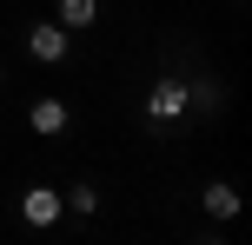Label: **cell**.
<instances>
[{"mask_svg":"<svg viewBox=\"0 0 252 245\" xmlns=\"http://www.w3.org/2000/svg\"><path fill=\"white\" fill-rule=\"evenodd\" d=\"M186 106H192V86H186L179 73H159V80L146 86V119H159V126H179Z\"/></svg>","mask_w":252,"mask_h":245,"instance_id":"cell-1","label":"cell"},{"mask_svg":"<svg viewBox=\"0 0 252 245\" xmlns=\"http://www.w3.org/2000/svg\"><path fill=\"white\" fill-rule=\"evenodd\" d=\"M27 53H33L40 66H60L66 53H73V33H66L60 20H33L27 27Z\"/></svg>","mask_w":252,"mask_h":245,"instance_id":"cell-2","label":"cell"},{"mask_svg":"<svg viewBox=\"0 0 252 245\" xmlns=\"http://www.w3.org/2000/svg\"><path fill=\"white\" fill-rule=\"evenodd\" d=\"M60 212H66V199L53 192V186H27V192H20V219L33 225V232H47V225H60Z\"/></svg>","mask_w":252,"mask_h":245,"instance_id":"cell-3","label":"cell"},{"mask_svg":"<svg viewBox=\"0 0 252 245\" xmlns=\"http://www.w3.org/2000/svg\"><path fill=\"white\" fill-rule=\"evenodd\" d=\"M27 126H33L40 139H60V133L73 126V113H66V100H33L27 106Z\"/></svg>","mask_w":252,"mask_h":245,"instance_id":"cell-4","label":"cell"},{"mask_svg":"<svg viewBox=\"0 0 252 245\" xmlns=\"http://www.w3.org/2000/svg\"><path fill=\"white\" fill-rule=\"evenodd\" d=\"M199 206H206V219H239V186L232 179H206V192H199Z\"/></svg>","mask_w":252,"mask_h":245,"instance_id":"cell-5","label":"cell"},{"mask_svg":"<svg viewBox=\"0 0 252 245\" xmlns=\"http://www.w3.org/2000/svg\"><path fill=\"white\" fill-rule=\"evenodd\" d=\"M53 20H60L66 33H87V27L100 20V0H60V7H53Z\"/></svg>","mask_w":252,"mask_h":245,"instance_id":"cell-6","label":"cell"},{"mask_svg":"<svg viewBox=\"0 0 252 245\" xmlns=\"http://www.w3.org/2000/svg\"><path fill=\"white\" fill-rule=\"evenodd\" d=\"M66 206H73V212H100V186H73Z\"/></svg>","mask_w":252,"mask_h":245,"instance_id":"cell-7","label":"cell"},{"mask_svg":"<svg viewBox=\"0 0 252 245\" xmlns=\"http://www.w3.org/2000/svg\"><path fill=\"white\" fill-rule=\"evenodd\" d=\"M192 245H226V239H219V232H206V239H192Z\"/></svg>","mask_w":252,"mask_h":245,"instance_id":"cell-8","label":"cell"}]
</instances>
